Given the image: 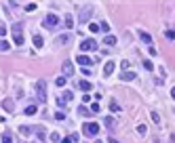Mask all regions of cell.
Wrapping results in <instances>:
<instances>
[{
  "mask_svg": "<svg viewBox=\"0 0 175 143\" xmlns=\"http://www.w3.org/2000/svg\"><path fill=\"white\" fill-rule=\"evenodd\" d=\"M103 44H108V47H114V44H116V38H114V36H106V38H103Z\"/></svg>",
  "mask_w": 175,
  "mask_h": 143,
  "instance_id": "obj_13",
  "label": "cell"
},
{
  "mask_svg": "<svg viewBox=\"0 0 175 143\" xmlns=\"http://www.w3.org/2000/svg\"><path fill=\"white\" fill-rule=\"evenodd\" d=\"M36 99H38V103H44V101H46V82H44V80H38V82H36Z\"/></svg>",
  "mask_w": 175,
  "mask_h": 143,
  "instance_id": "obj_1",
  "label": "cell"
},
{
  "mask_svg": "<svg viewBox=\"0 0 175 143\" xmlns=\"http://www.w3.org/2000/svg\"><path fill=\"white\" fill-rule=\"evenodd\" d=\"M110 109H112V112H120V105H118V101H116V99H112V101H110Z\"/></svg>",
  "mask_w": 175,
  "mask_h": 143,
  "instance_id": "obj_15",
  "label": "cell"
},
{
  "mask_svg": "<svg viewBox=\"0 0 175 143\" xmlns=\"http://www.w3.org/2000/svg\"><path fill=\"white\" fill-rule=\"evenodd\" d=\"M143 67H146V70H154V65H152V61H148V59L143 61Z\"/></svg>",
  "mask_w": 175,
  "mask_h": 143,
  "instance_id": "obj_28",
  "label": "cell"
},
{
  "mask_svg": "<svg viewBox=\"0 0 175 143\" xmlns=\"http://www.w3.org/2000/svg\"><path fill=\"white\" fill-rule=\"evenodd\" d=\"M146 131H148V128H146L143 124H139V126H137V133H139V135H146Z\"/></svg>",
  "mask_w": 175,
  "mask_h": 143,
  "instance_id": "obj_29",
  "label": "cell"
},
{
  "mask_svg": "<svg viewBox=\"0 0 175 143\" xmlns=\"http://www.w3.org/2000/svg\"><path fill=\"white\" fill-rule=\"evenodd\" d=\"M99 28H101V25H97V23H89V30H91V32H99Z\"/></svg>",
  "mask_w": 175,
  "mask_h": 143,
  "instance_id": "obj_27",
  "label": "cell"
},
{
  "mask_svg": "<svg viewBox=\"0 0 175 143\" xmlns=\"http://www.w3.org/2000/svg\"><path fill=\"white\" fill-rule=\"evenodd\" d=\"M76 61H78L82 67H91V65H93V59L87 57V55H78V57H76Z\"/></svg>",
  "mask_w": 175,
  "mask_h": 143,
  "instance_id": "obj_6",
  "label": "cell"
},
{
  "mask_svg": "<svg viewBox=\"0 0 175 143\" xmlns=\"http://www.w3.org/2000/svg\"><path fill=\"white\" fill-rule=\"evenodd\" d=\"M36 133H38V139H40V141H44V139H46V135H44V128H36Z\"/></svg>",
  "mask_w": 175,
  "mask_h": 143,
  "instance_id": "obj_24",
  "label": "cell"
},
{
  "mask_svg": "<svg viewBox=\"0 0 175 143\" xmlns=\"http://www.w3.org/2000/svg\"><path fill=\"white\" fill-rule=\"evenodd\" d=\"M91 109H93V112H95V114H97V112H99V109H101V107H99V103H93V105H91Z\"/></svg>",
  "mask_w": 175,
  "mask_h": 143,
  "instance_id": "obj_31",
  "label": "cell"
},
{
  "mask_svg": "<svg viewBox=\"0 0 175 143\" xmlns=\"http://www.w3.org/2000/svg\"><path fill=\"white\" fill-rule=\"evenodd\" d=\"M42 25H44V28H49V30H55V28L59 25V17H57V15H53V13H49V15L44 17Z\"/></svg>",
  "mask_w": 175,
  "mask_h": 143,
  "instance_id": "obj_2",
  "label": "cell"
},
{
  "mask_svg": "<svg viewBox=\"0 0 175 143\" xmlns=\"http://www.w3.org/2000/svg\"><path fill=\"white\" fill-rule=\"evenodd\" d=\"M55 84H57V86H63V84H66V76H59V78L55 80Z\"/></svg>",
  "mask_w": 175,
  "mask_h": 143,
  "instance_id": "obj_25",
  "label": "cell"
},
{
  "mask_svg": "<svg viewBox=\"0 0 175 143\" xmlns=\"http://www.w3.org/2000/svg\"><path fill=\"white\" fill-rule=\"evenodd\" d=\"M61 99H63V101H72V99H74V95H72V91H66Z\"/></svg>",
  "mask_w": 175,
  "mask_h": 143,
  "instance_id": "obj_19",
  "label": "cell"
},
{
  "mask_svg": "<svg viewBox=\"0 0 175 143\" xmlns=\"http://www.w3.org/2000/svg\"><path fill=\"white\" fill-rule=\"evenodd\" d=\"M44 44V40H42V36H38V34H36V36H34V47L36 48H40Z\"/></svg>",
  "mask_w": 175,
  "mask_h": 143,
  "instance_id": "obj_14",
  "label": "cell"
},
{
  "mask_svg": "<svg viewBox=\"0 0 175 143\" xmlns=\"http://www.w3.org/2000/svg\"><path fill=\"white\" fill-rule=\"evenodd\" d=\"M139 38H141L146 44H152V36H150L148 32H139Z\"/></svg>",
  "mask_w": 175,
  "mask_h": 143,
  "instance_id": "obj_11",
  "label": "cell"
},
{
  "mask_svg": "<svg viewBox=\"0 0 175 143\" xmlns=\"http://www.w3.org/2000/svg\"><path fill=\"white\" fill-rule=\"evenodd\" d=\"M8 48H11V44H8L6 40H2V42H0V50H2V53H4V50H8Z\"/></svg>",
  "mask_w": 175,
  "mask_h": 143,
  "instance_id": "obj_23",
  "label": "cell"
},
{
  "mask_svg": "<svg viewBox=\"0 0 175 143\" xmlns=\"http://www.w3.org/2000/svg\"><path fill=\"white\" fill-rule=\"evenodd\" d=\"M78 89H80V91H91V82H87V80H80V82H78Z\"/></svg>",
  "mask_w": 175,
  "mask_h": 143,
  "instance_id": "obj_12",
  "label": "cell"
},
{
  "mask_svg": "<svg viewBox=\"0 0 175 143\" xmlns=\"http://www.w3.org/2000/svg\"><path fill=\"white\" fill-rule=\"evenodd\" d=\"M19 131H21V135H30V133H32L34 128H32V126H21Z\"/></svg>",
  "mask_w": 175,
  "mask_h": 143,
  "instance_id": "obj_22",
  "label": "cell"
},
{
  "mask_svg": "<svg viewBox=\"0 0 175 143\" xmlns=\"http://www.w3.org/2000/svg\"><path fill=\"white\" fill-rule=\"evenodd\" d=\"M110 143H118V141H116V139H112V137H110Z\"/></svg>",
  "mask_w": 175,
  "mask_h": 143,
  "instance_id": "obj_37",
  "label": "cell"
},
{
  "mask_svg": "<svg viewBox=\"0 0 175 143\" xmlns=\"http://www.w3.org/2000/svg\"><path fill=\"white\" fill-rule=\"evenodd\" d=\"M2 143H13V141H11V137H8V135H2Z\"/></svg>",
  "mask_w": 175,
  "mask_h": 143,
  "instance_id": "obj_33",
  "label": "cell"
},
{
  "mask_svg": "<svg viewBox=\"0 0 175 143\" xmlns=\"http://www.w3.org/2000/svg\"><path fill=\"white\" fill-rule=\"evenodd\" d=\"M70 40H72V36H70V34H61V36L57 38V44H68Z\"/></svg>",
  "mask_w": 175,
  "mask_h": 143,
  "instance_id": "obj_10",
  "label": "cell"
},
{
  "mask_svg": "<svg viewBox=\"0 0 175 143\" xmlns=\"http://www.w3.org/2000/svg\"><path fill=\"white\" fill-rule=\"evenodd\" d=\"M13 40H15V44H23V36H21V34H15Z\"/></svg>",
  "mask_w": 175,
  "mask_h": 143,
  "instance_id": "obj_21",
  "label": "cell"
},
{
  "mask_svg": "<svg viewBox=\"0 0 175 143\" xmlns=\"http://www.w3.org/2000/svg\"><path fill=\"white\" fill-rule=\"evenodd\" d=\"M13 32L19 34V32H21V23H15V25H13Z\"/></svg>",
  "mask_w": 175,
  "mask_h": 143,
  "instance_id": "obj_30",
  "label": "cell"
},
{
  "mask_svg": "<svg viewBox=\"0 0 175 143\" xmlns=\"http://www.w3.org/2000/svg\"><path fill=\"white\" fill-rule=\"evenodd\" d=\"M165 36H167V40H175V30H167Z\"/></svg>",
  "mask_w": 175,
  "mask_h": 143,
  "instance_id": "obj_20",
  "label": "cell"
},
{
  "mask_svg": "<svg viewBox=\"0 0 175 143\" xmlns=\"http://www.w3.org/2000/svg\"><path fill=\"white\" fill-rule=\"evenodd\" d=\"M152 120H154V122H156V124H158V120H160V116H158V114H156V112H152Z\"/></svg>",
  "mask_w": 175,
  "mask_h": 143,
  "instance_id": "obj_32",
  "label": "cell"
},
{
  "mask_svg": "<svg viewBox=\"0 0 175 143\" xmlns=\"http://www.w3.org/2000/svg\"><path fill=\"white\" fill-rule=\"evenodd\" d=\"M66 25H68V28H72V25H74V19H72V15H68V17H66Z\"/></svg>",
  "mask_w": 175,
  "mask_h": 143,
  "instance_id": "obj_26",
  "label": "cell"
},
{
  "mask_svg": "<svg viewBox=\"0 0 175 143\" xmlns=\"http://www.w3.org/2000/svg\"><path fill=\"white\" fill-rule=\"evenodd\" d=\"M4 105H6V109H13V103H11V99H6V101H4Z\"/></svg>",
  "mask_w": 175,
  "mask_h": 143,
  "instance_id": "obj_34",
  "label": "cell"
},
{
  "mask_svg": "<svg viewBox=\"0 0 175 143\" xmlns=\"http://www.w3.org/2000/svg\"><path fill=\"white\" fill-rule=\"evenodd\" d=\"M80 48H82V50H95V48H97V42H95L93 38L82 40V42H80Z\"/></svg>",
  "mask_w": 175,
  "mask_h": 143,
  "instance_id": "obj_5",
  "label": "cell"
},
{
  "mask_svg": "<svg viewBox=\"0 0 175 143\" xmlns=\"http://www.w3.org/2000/svg\"><path fill=\"white\" fill-rule=\"evenodd\" d=\"M55 120H63V112H57L55 114Z\"/></svg>",
  "mask_w": 175,
  "mask_h": 143,
  "instance_id": "obj_35",
  "label": "cell"
},
{
  "mask_svg": "<svg viewBox=\"0 0 175 143\" xmlns=\"http://www.w3.org/2000/svg\"><path fill=\"white\" fill-rule=\"evenodd\" d=\"M36 109H38L36 105H28V107H25V114H28V116H34V114H36Z\"/></svg>",
  "mask_w": 175,
  "mask_h": 143,
  "instance_id": "obj_18",
  "label": "cell"
},
{
  "mask_svg": "<svg viewBox=\"0 0 175 143\" xmlns=\"http://www.w3.org/2000/svg\"><path fill=\"white\" fill-rule=\"evenodd\" d=\"M97 143H101V141H97Z\"/></svg>",
  "mask_w": 175,
  "mask_h": 143,
  "instance_id": "obj_38",
  "label": "cell"
},
{
  "mask_svg": "<svg viewBox=\"0 0 175 143\" xmlns=\"http://www.w3.org/2000/svg\"><path fill=\"white\" fill-rule=\"evenodd\" d=\"M171 97H173V99H175V86H173V91H171Z\"/></svg>",
  "mask_w": 175,
  "mask_h": 143,
  "instance_id": "obj_36",
  "label": "cell"
},
{
  "mask_svg": "<svg viewBox=\"0 0 175 143\" xmlns=\"http://www.w3.org/2000/svg\"><path fill=\"white\" fill-rule=\"evenodd\" d=\"M106 126H108V128H114V126H116V122H114L112 116H106Z\"/></svg>",
  "mask_w": 175,
  "mask_h": 143,
  "instance_id": "obj_16",
  "label": "cell"
},
{
  "mask_svg": "<svg viewBox=\"0 0 175 143\" xmlns=\"http://www.w3.org/2000/svg\"><path fill=\"white\" fill-rule=\"evenodd\" d=\"M76 141H78V135H70V137L61 139V143H76Z\"/></svg>",
  "mask_w": 175,
  "mask_h": 143,
  "instance_id": "obj_17",
  "label": "cell"
},
{
  "mask_svg": "<svg viewBox=\"0 0 175 143\" xmlns=\"http://www.w3.org/2000/svg\"><path fill=\"white\" fill-rule=\"evenodd\" d=\"M82 133H85L87 137H95V135L99 133V124H97V122H87V124L82 126Z\"/></svg>",
  "mask_w": 175,
  "mask_h": 143,
  "instance_id": "obj_3",
  "label": "cell"
},
{
  "mask_svg": "<svg viewBox=\"0 0 175 143\" xmlns=\"http://www.w3.org/2000/svg\"><path fill=\"white\" fill-rule=\"evenodd\" d=\"M91 15H93V8H91V6H87V4L80 6V21H82V23H87L89 19H91Z\"/></svg>",
  "mask_w": 175,
  "mask_h": 143,
  "instance_id": "obj_4",
  "label": "cell"
},
{
  "mask_svg": "<svg viewBox=\"0 0 175 143\" xmlns=\"http://www.w3.org/2000/svg\"><path fill=\"white\" fill-rule=\"evenodd\" d=\"M61 70H63V76H72L74 74V67H72V61H63V65H61Z\"/></svg>",
  "mask_w": 175,
  "mask_h": 143,
  "instance_id": "obj_7",
  "label": "cell"
},
{
  "mask_svg": "<svg viewBox=\"0 0 175 143\" xmlns=\"http://www.w3.org/2000/svg\"><path fill=\"white\" fill-rule=\"evenodd\" d=\"M120 80H125V82L135 80V72H123V74H120Z\"/></svg>",
  "mask_w": 175,
  "mask_h": 143,
  "instance_id": "obj_8",
  "label": "cell"
},
{
  "mask_svg": "<svg viewBox=\"0 0 175 143\" xmlns=\"http://www.w3.org/2000/svg\"><path fill=\"white\" fill-rule=\"evenodd\" d=\"M114 72V61H108L106 65H103V76H110Z\"/></svg>",
  "mask_w": 175,
  "mask_h": 143,
  "instance_id": "obj_9",
  "label": "cell"
}]
</instances>
